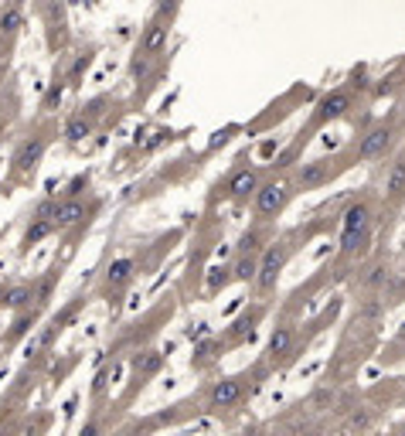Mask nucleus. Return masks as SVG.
Listing matches in <instances>:
<instances>
[{
	"instance_id": "11",
	"label": "nucleus",
	"mask_w": 405,
	"mask_h": 436,
	"mask_svg": "<svg viewBox=\"0 0 405 436\" xmlns=\"http://www.w3.org/2000/svg\"><path fill=\"white\" fill-rule=\"evenodd\" d=\"M133 276H137V263L130 256L110 263V269H106V294H123L126 286L133 283Z\"/></svg>"
},
{
	"instance_id": "12",
	"label": "nucleus",
	"mask_w": 405,
	"mask_h": 436,
	"mask_svg": "<svg viewBox=\"0 0 405 436\" xmlns=\"http://www.w3.org/2000/svg\"><path fill=\"white\" fill-rule=\"evenodd\" d=\"M89 208L82 198H68V202H58V212H55V232H68L75 229L78 222H85Z\"/></svg>"
},
{
	"instance_id": "7",
	"label": "nucleus",
	"mask_w": 405,
	"mask_h": 436,
	"mask_svg": "<svg viewBox=\"0 0 405 436\" xmlns=\"http://www.w3.org/2000/svg\"><path fill=\"white\" fill-rule=\"evenodd\" d=\"M391 140H395V126H389V123L372 126V130L361 137V143H358V157H361V160H378V157L389 154Z\"/></svg>"
},
{
	"instance_id": "24",
	"label": "nucleus",
	"mask_w": 405,
	"mask_h": 436,
	"mask_svg": "<svg viewBox=\"0 0 405 436\" xmlns=\"http://www.w3.org/2000/svg\"><path fill=\"white\" fill-rule=\"evenodd\" d=\"M259 317H263V311H259V307H256L252 313H242V317H238V321L232 324V331H228V338H232V341H238V338H246V334H252V324H256Z\"/></svg>"
},
{
	"instance_id": "8",
	"label": "nucleus",
	"mask_w": 405,
	"mask_h": 436,
	"mask_svg": "<svg viewBox=\"0 0 405 436\" xmlns=\"http://www.w3.org/2000/svg\"><path fill=\"white\" fill-rule=\"evenodd\" d=\"M351 93L347 89H334V93H327L320 103H317V113H313V123H327V120H341V116H347V109H351Z\"/></svg>"
},
{
	"instance_id": "17",
	"label": "nucleus",
	"mask_w": 405,
	"mask_h": 436,
	"mask_svg": "<svg viewBox=\"0 0 405 436\" xmlns=\"http://www.w3.org/2000/svg\"><path fill=\"white\" fill-rule=\"evenodd\" d=\"M160 368H164V355L160 351H140L133 358V375L140 378V385H143V378H154Z\"/></svg>"
},
{
	"instance_id": "9",
	"label": "nucleus",
	"mask_w": 405,
	"mask_h": 436,
	"mask_svg": "<svg viewBox=\"0 0 405 436\" xmlns=\"http://www.w3.org/2000/svg\"><path fill=\"white\" fill-rule=\"evenodd\" d=\"M334 160H327V157H320V160H310V164H303L300 171H296L293 185L300 187V191H313V187L327 185L330 174H334V167H330Z\"/></svg>"
},
{
	"instance_id": "2",
	"label": "nucleus",
	"mask_w": 405,
	"mask_h": 436,
	"mask_svg": "<svg viewBox=\"0 0 405 436\" xmlns=\"http://www.w3.org/2000/svg\"><path fill=\"white\" fill-rule=\"evenodd\" d=\"M177 14V7H160L157 11V17L143 28V34H140V58H147V62H154L157 55L167 48V41H171V17Z\"/></svg>"
},
{
	"instance_id": "22",
	"label": "nucleus",
	"mask_w": 405,
	"mask_h": 436,
	"mask_svg": "<svg viewBox=\"0 0 405 436\" xmlns=\"http://www.w3.org/2000/svg\"><path fill=\"white\" fill-rule=\"evenodd\" d=\"M263 242H265L263 229H249V232H246L242 239H238V256H242V252H249V256H259V252L265 249Z\"/></svg>"
},
{
	"instance_id": "34",
	"label": "nucleus",
	"mask_w": 405,
	"mask_h": 436,
	"mask_svg": "<svg viewBox=\"0 0 405 436\" xmlns=\"http://www.w3.org/2000/svg\"><path fill=\"white\" fill-rule=\"evenodd\" d=\"M4 294H7V283H0V307H4Z\"/></svg>"
},
{
	"instance_id": "32",
	"label": "nucleus",
	"mask_w": 405,
	"mask_h": 436,
	"mask_svg": "<svg viewBox=\"0 0 405 436\" xmlns=\"http://www.w3.org/2000/svg\"><path fill=\"white\" fill-rule=\"evenodd\" d=\"M82 436H102L99 422H89V426H82Z\"/></svg>"
},
{
	"instance_id": "30",
	"label": "nucleus",
	"mask_w": 405,
	"mask_h": 436,
	"mask_svg": "<svg viewBox=\"0 0 405 436\" xmlns=\"http://www.w3.org/2000/svg\"><path fill=\"white\" fill-rule=\"evenodd\" d=\"M89 185V174H78L75 181H72V185L65 187V194H62V202H68V198H78V191H82V187Z\"/></svg>"
},
{
	"instance_id": "6",
	"label": "nucleus",
	"mask_w": 405,
	"mask_h": 436,
	"mask_svg": "<svg viewBox=\"0 0 405 436\" xmlns=\"http://www.w3.org/2000/svg\"><path fill=\"white\" fill-rule=\"evenodd\" d=\"M242 395H246V375H232V378H221L215 382L211 389H208V409H228V405L242 403Z\"/></svg>"
},
{
	"instance_id": "18",
	"label": "nucleus",
	"mask_w": 405,
	"mask_h": 436,
	"mask_svg": "<svg viewBox=\"0 0 405 436\" xmlns=\"http://www.w3.org/2000/svg\"><path fill=\"white\" fill-rule=\"evenodd\" d=\"M385 194L389 202H402L405 198V157H399L389 167V177H385Z\"/></svg>"
},
{
	"instance_id": "21",
	"label": "nucleus",
	"mask_w": 405,
	"mask_h": 436,
	"mask_svg": "<svg viewBox=\"0 0 405 436\" xmlns=\"http://www.w3.org/2000/svg\"><path fill=\"white\" fill-rule=\"evenodd\" d=\"M93 58H95V48H85V51H82V55L75 58V65L68 68V76H65V85H72V89H75L78 82H82V76L89 72V65H93Z\"/></svg>"
},
{
	"instance_id": "14",
	"label": "nucleus",
	"mask_w": 405,
	"mask_h": 436,
	"mask_svg": "<svg viewBox=\"0 0 405 436\" xmlns=\"http://www.w3.org/2000/svg\"><path fill=\"white\" fill-rule=\"evenodd\" d=\"M62 133H65V140L75 147V143H82V140H89V137H93V120H89L85 113H72V116L65 120Z\"/></svg>"
},
{
	"instance_id": "13",
	"label": "nucleus",
	"mask_w": 405,
	"mask_h": 436,
	"mask_svg": "<svg viewBox=\"0 0 405 436\" xmlns=\"http://www.w3.org/2000/svg\"><path fill=\"white\" fill-rule=\"evenodd\" d=\"M34 300V283H11L7 294H4V307L14 313H28Z\"/></svg>"
},
{
	"instance_id": "1",
	"label": "nucleus",
	"mask_w": 405,
	"mask_h": 436,
	"mask_svg": "<svg viewBox=\"0 0 405 436\" xmlns=\"http://www.w3.org/2000/svg\"><path fill=\"white\" fill-rule=\"evenodd\" d=\"M372 239V208L364 202H354L344 212V229H341V252L344 256H354L358 249L368 246Z\"/></svg>"
},
{
	"instance_id": "23",
	"label": "nucleus",
	"mask_w": 405,
	"mask_h": 436,
	"mask_svg": "<svg viewBox=\"0 0 405 436\" xmlns=\"http://www.w3.org/2000/svg\"><path fill=\"white\" fill-rule=\"evenodd\" d=\"M62 95H65V76H55V78H51V85H48L45 99H41V109H45V113H51V109L62 103Z\"/></svg>"
},
{
	"instance_id": "36",
	"label": "nucleus",
	"mask_w": 405,
	"mask_h": 436,
	"mask_svg": "<svg viewBox=\"0 0 405 436\" xmlns=\"http://www.w3.org/2000/svg\"><path fill=\"white\" fill-rule=\"evenodd\" d=\"M265 436H280V433H265Z\"/></svg>"
},
{
	"instance_id": "28",
	"label": "nucleus",
	"mask_w": 405,
	"mask_h": 436,
	"mask_svg": "<svg viewBox=\"0 0 405 436\" xmlns=\"http://www.w3.org/2000/svg\"><path fill=\"white\" fill-rule=\"evenodd\" d=\"M372 422H374L372 409H358V412L351 416V430H354V433H368V430H372Z\"/></svg>"
},
{
	"instance_id": "5",
	"label": "nucleus",
	"mask_w": 405,
	"mask_h": 436,
	"mask_svg": "<svg viewBox=\"0 0 405 436\" xmlns=\"http://www.w3.org/2000/svg\"><path fill=\"white\" fill-rule=\"evenodd\" d=\"M45 150H48V137H45V133H34V137H28V140H21V143H17V150H14V157H11V171H14V174L34 171V167L41 164Z\"/></svg>"
},
{
	"instance_id": "10",
	"label": "nucleus",
	"mask_w": 405,
	"mask_h": 436,
	"mask_svg": "<svg viewBox=\"0 0 405 436\" xmlns=\"http://www.w3.org/2000/svg\"><path fill=\"white\" fill-rule=\"evenodd\" d=\"M259 191V171L256 167H242V171L232 174V181L225 185V198H235V202H242V198H249V194H256Z\"/></svg>"
},
{
	"instance_id": "15",
	"label": "nucleus",
	"mask_w": 405,
	"mask_h": 436,
	"mask_svg": "<svg viewBox=\"0 0 405 436\" xmlns=\"http://www.w3.org/2000/svg\"><path fill=\"white\" fill-rule=\"evenodd\" d=\"M293 324H280L273 334H269V344H265V355L269 358H283L290 348H293Z\"/></svg>"
},
{
	"instance_id": "37",
	"label": "nucleus",
	"mask_w": 405,
	"mask_h": 436,
	"mask_svg": "<svg viewBox=\"0 0 405 436\" xmlns=\"http://www.w3.org/2000/svg\"><path fill=\"white\" fill-rule=\"evenodd\" d=\"M402 436H405V422H402Z\"/></svg>"
},
{
	"instance_id": "35",
	"label": "nucleus",
	"mask_w": 405,
	"mask_h": 436,
	"mask_svg": "<svg viewBox=\"0 0 405 436\" xmlns=\"http://www.w3.org/2000/svg\"><path fill=\"white\" fill-rule=\"evenodd\" d=\"M300 436H320V433H300Z\"/></svg>"
},
{
	"instance_id": "33",
	"label": "nucleus",
	"mask_w": 405,
	"mask_h": 436,
	"mask_svg": "<svg viewBox=\"0 0 405 436\" xmlns=\"http://www.w3.org/2000/svg\"><path fill=\"white\" fill-rule=\"evenodd\" d=\"M395 344H399V348H402V351H405V324L399 327V334H395Z\"/></svg>"
},
{
	"instance_id": "29",
	"label": "nucleus",
	"mask_w": 405,
	"mask_h": 436,
	"mask_svg": "<svg viewBox=\"0 0 405 436\" xmlns=\"http://www.w3.org/2000/svg\"><path fill=\"white\" fill-rule=\"evenodd\" d=\"M385 280H389V269H385V266H374L372 273L364 276V286H372V290H378V286H382Z\"/></svg>"
},
{
	"instance_id": "3",
	"label": "nucleus",
	"mask_w": 405,
	"mask_h": 436,
	"mask_svg": "<svg viewBox=\"0 0 405 436\" xmlns=\"http://www.w3.org/2000/svg\"><path fill=\"white\" fill-rule=\"evenodd\" d=\"M290 263V249H286V242H269L263 252H259V273H256V286L269 294L276 283H280L283 269Z\"/></svg>"
},
{
	"instance_id": "27",
	"label": "nucleus",
	"mask_w": 405,
	"mask_h": 436,
	"mask_svg": "<svg viewBox=\"0 0 405 436\" xmlns=\"http://www.w3.org/2000/svg\"><path fill=\"white\" fill-rule=\"evenodd\" d=\"M228 283H232V269L221 266V269H215V273L208 276V294H219L221 286H228Z\"/></svg>"
},
{
	"instance_id": "20",
	"label": "nucleus",
	"mask_w": 405,
	"mask_h": 436,
	"mask_svg": "<svg viewBox=\"0 0 405 436\" xmlns=\"http://www.w3.org/2000/svg\"><path fill=\"white\" fill-rule=\"evenodd\" d=\"M55 232V225L51 222H41V218H31V225H28V232H24V239H21V252H28L31 246H38L41 239H48V235Z\"/></svg>"
},
{
	"instance_id": "16",
	"label": "nucleus",
	"mask_w": 405,
	"mask_h": 436,
	"mask_svg": "<svg viewBox=\"0 0 405 436\" xmlns=\"http://www.w3.org/2000/svg\"><path fill=\"white\" fill-rule=\"evenodd\" d=\"M21 28H24V11H21L17 4H4V7H0V38L11 41Z\"/></svg>"
},
{
	"instance_id": "26",
	"label": "nucleus",
	"mask_w": 405,
	"mask_h": 436,
	"mask_svg": "<svg viewBox=\"0 0 405 436\" xmlns=\"http://www.w3.org/2000/svg\"><path fill=\"white\" fill-rule=\"evenodd\" d=\"M219 348H221L219 341H204V344H198V348H194V358H191V365H194V368H204L208 361L215 358V351H219Z\"/></svg>"
},
{
	"instance_id": "25",
	"label": "nucleus",
	"mask_w": 405,
	"mask_h": 436,
	"mask_svg": "<svg viewBox=\"0 0 405 436\" xmlns=\"http://www.w3.org/2000/svg\"><path fill=\"white\" fill-rule=\"evenodd\" d=\"M334 399H337V392L330 389V385H320V389L310 395V409L313 412H327L330 405H334Z\"/></svg>"
},
{
	"instance_id": "31",
	"label": "nucleus",
	"mask_w": 405,
	"mask_h": 436,
	"mask_svg": "<svg viewBox=\"0 0 405 436\" xmlns=\"http://www.w3.org/2000/svg\"><path fill=\"white\" fill-rule=\"evenodd\" d=\"M106 378H110V368H106V372H99V375H95L93 392H102V389H106Z\"/></svg>"
},
{
	"instance_id": "4",
	"label": "nucleus",
	"mask_w": 405,
	"mask_h": 436,
	"mask_svg": "<svg viewBox=\"0 0 405 436\" xmlns=\"http://www.w3.org/2000/svg\"><path fill=\"white\" fill-rule=\"evenodd\" d=\"M293 198V187L283 185V181H273V185H259V191L252 194V208H256V215L269 222V218H276L286 212V204Z\"/></svg>"
},
{
	"instance_id": "19",
	"label": "nucleus",
	"mask_w": 405,
	"mask_h": 436,
	"mask_svg": "<svg viewBox=\"0 0 405 436\" xmlns=\"http://www.w3.org/2000/svg\"><path fill=\"white\" fill-rule=\"evenodd\" d=\"M232 269V283H256V273H259V256H235V263L228 266Z\"/></svg>"
}]
</instances>
